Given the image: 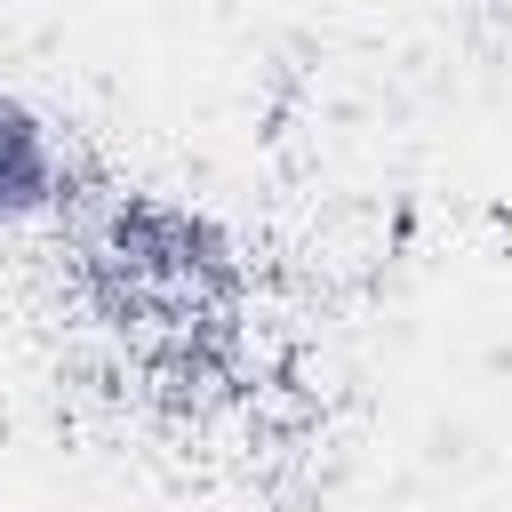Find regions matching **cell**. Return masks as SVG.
Listing matches in <instances>:
<instances>
[{"instance_id":"cell-1","label":"cell","mask_w":512,"mask_h":512,"mask_svg":"<svg viewBox=\"0 0 512 512\" xmlns=\"http://www.w3.org/2000/svg\"><path fill=\"white\" fill-rule=\"evenodd\" d=\"M64 208H72V144L24 88L0 80V240L40 232Z\"/></svg>"}]
</instances>
